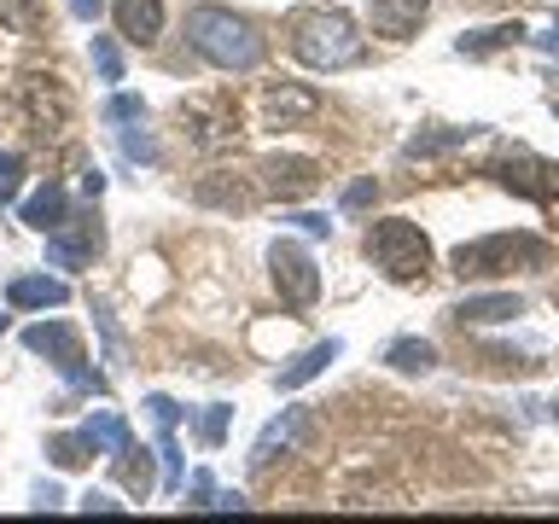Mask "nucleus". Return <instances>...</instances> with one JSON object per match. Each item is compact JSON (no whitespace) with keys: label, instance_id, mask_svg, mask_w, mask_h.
<instances>
[{"label":"nucleus","instance_id":"f3484780","mask_svg":"<svg viewBox=\"0 0 559 524\" xmlns=\"http://www.w3.org/2000/svg\"><path fill=\"white\" fill-rule=\"evenodd\" d=\"M17 216H24L29 227H35V234H52V227H64L70 222V199H64V187H41V192H35V199H24V204H17Z\"/></svg>","mask_w":559,"mask_h":524},{"label":"nucleus","instance_id":"f03ea898","mask_svg":"<svg viewBox=\"0 0 559 524\" xmlns=\"http://www.w3.org/2000/svg\"><path fill=\"white\" fill-rule=\"evenodd\" d=\"M292 52L309 70H349V64L367 59V41H361L356 17L326 7V12H297L292 17Z\"/></svg>","mask_w":559,"mask_h":524},{"label":"nucleus","instance_id":"412c9836","mask_svg":"<svg viewBox=\"0 0 559 524\" xmlns=\"http://www.w3.org/2000/svg\"><path fill=\"white\" fill-rule=\"evenodd\" d=\"M87 437H94V443L111 454V461H117L122 449H134V437H129V426H122V414H105V408L87 419Z\"/></svg>","mask_w":559,"mask_h":524},{"label":"nucleus","instance_id":"9d476101","mask_svg":"<svg viewBox=\"0 0 559 524\" xmlns=\"http://www.w3.org/2000/svg\"><path fill=\"white\" fill-rule=\"evenodd\" d=\"M257 175H262V192L280 204H297L321 187V164H309V157H262Z\"/></svg>","mask_w":559,"mask_h":524},{"label":"nucleus","instance_id":"f257e3e1","mask_svg":"<svg viewBox=\"0 0 559 524\" xmlns=\"http://www.w3.org/2000/svg\"><path fill=\"white\" fill-rule=\"evenodd\" d=\"M187 41L216 70H257L262 64V35L227 7H192L187 12Z\"/></svg>","mask_w":559,"mask_h":524},{"label":"nucleus","instance_id":"72a5a7b5","mask_svg":"<svg viewBox=\"0 0 559 524\" xmlns=\"http://www.w3.org/2000/svg\"><path fill=\"white\" fill-rule=\"evenodd\" d=\"M64 496H59V484H35V507H41V513H47V507H59Z\"/></svg>","mask_w":559,"mask_h":524},{"label":"nucleus","instance_id":"39448f33","mask_svg":"<svg viewBox=\"0 0 559 524\" xmlns=\"http://www.w3.org/2000/svg\"><path fill=\"white\" fill-rule=\"evenodd\" d=\"M24 349H29V356H47L70 384H82V391H105V379L87 373V356H82L76 326H64V321H35V326H24Z\"/></svg>","mask_w":559,"mask_h":524},{"label":"nucleus","instance_id":"393cba45","mask_svg":"<svg viewBox=\"0 0 559 524\" xmlns=\"http://www.w3.org/2000/svg\"><path fill=\"white\" fill-rule=\"evenodd\" d=\"M94 64H99V76H105V82H122V52L105 41V35H94Z\"/></svg>","mask_w":559,"mask_h":524},{"label":"nucleus","instance_id":"0eeeda50","mask_svg":"<svg viewBox=\"0 0 559 524\" xmlns=\"http://www.w3.org/2000/svg\"><path fill=\"white\" fill-rule=\"evenodd\" d=\"M496 181L524 192V199H536L548 216H559V164H548V157H531V152L507 157V164L496 169Z\"/></svg>","mask_w":559,"mask_h":524},{"label":"nucleus","instance_id":"cd10ccee","mask_svg":"<svg viewBox=\"0 0 559 524\" xmlns=\"http://www.w3.org/2000/svg\"><path fill=\"white\" fill-rule=\"evenodd\" d=\"M122 152H129V157H140V164H157V146H152V134L146 129H122Z\"/></svg>","mask_w":559,"mask_h":524},{"label":"nucleus","instance_id":"9b49d317","mask_svg":"<svg viewBox=\"0 0 559 524\" xmlns=\"http://www.w3.org/2000/svg\"><path fill=\"white\" fill-rule=\"evenodd\" d=\"M314 117H321V94L304 82H274L262 94V122L269 129H297V122H314Z\"/></svg>","mask_w":559,"mask_h":524},{"label":"nucleus","instance_id":"ddd939ff","mask_svg":"<svg viewBox=\"0 0 559 524\" xmlns=\"http://www.w3.org/2000/svg\"><path fill=\"white\" fill-rule=\"evenodd\" d=\"M111 17H117V35L134 47H152L164 35V0H111Z\"/></svg>","mask_w":559,"mask_h":524},{"label":"nucleus","instance_id":"c9c22d12","mask_svg":"<svg viewBox=\"0 0 559 524\" xmlns=\"http://www.w3.org/2000/svg\"><path fill=\"white\" fill-rule=\"evenodd\" d=\"M554 303H559V291H554Z\"/></svg>","mask_w":559,"mask_h":524},{"label":"nucleus","instance_id":"4be33fe9","mask_svg":"<svg viewBox=\"0 0 559 524\" xmlns=\"http://www.w3.org/2000/svg\"><path fill=\"white\" fill-rule=\"evenodd\" d=\"M519 24H501V29H484V35H472V41H461V52H472V59H478V52H496V47H507V41H519Z\"/></svg>","mask_w":559,"mask_h":524},{"label":"nucleus","instance_id":"f8f14e48","mask_svg":"<svg viewBox=\"0 0 559 524\" xmlns=\"http://www.w3.org/2000/svg\"><path fill=\"white\" fill-rule=\"evenodd\" d=\"M304 437H309V408H286L274 419L269 431L257 437V449H251V466L257 472H269L280 454H292V449H304Z\"/></svg>","mask_w":559,"mask_h":524},{"label":"nucleus","instance_id":"aec40b11","mask_svg":"<svg viewBox=\"0 0 559 524\" xmlns=\"http://www.w3.org/2000/svg\"><path fill=\"white\" fill-rule=\"evenodd\" d=\"M384 361L396 367V373H431L437 367V349L426 338H396L391 349H384Z\"/></svg>","mask_w":559,"mask_h":524},{"label":"nucleus","instance_id":"5701e85b","mask_svg":"<svg viewBox=\"0 0 559 524\" xmlns=\"http://www.w3.org/2000/svg\"><path fill=\"white\" fill-rule=\"evenodd\" d=\"M17 181H24V157H17V152H0V204L17 199Z\"/></svg>","mask_w":559,"mask_h":524},{"label":"nucleus","instance_id":"6e6552de","mask_svg":"<svg viewBox=\"0 0 559 524\" xmlns=\"http://www.w3.org/2000/svg\"><path fill=\"white\" fill-rule=\"evenodd\" d=\"M105 251V227L99 216H82V222H64V227H52L47 234V262L52 269H87Z\"/></svg>","mask_w":559,"mask_h":524},{"label":"nucleus","instance_id":"1a4fd4ad","mask_svg":"<svg viewBox=\"0 0 559 524\" xmlns=\"http://www.w3.org/2000/svg\"><path fill=\"white\" fill-rule=\"evenodd\" d=\"M181 117H187L192 146L199 152H222V146L239 140V111L227 99H192V105H181Z\"/></svg>","mask_w":559,"mask_h":524},{"label":"nucleus","instance_id":"b1692460","mask_svg":"<svg viewBox=\"0 0 559 524\" xmlns=\"http://www.w3.org/2000/svg\"><path fill=\"white\" fill-rule=\"evenodd\" d=\"M146 117V105H140L134 94H111L105 99V122H140Z\"/></svg>","mask_w":559,"mask_h":524},{"label":"nucleus","instance_id":"2f4dec72","mask_svg":"<svg viewBox=\"0 0 559 524\" xmlns=\"http://www.w3.org/2000/svg\"><path fill=\"white\" fill-rule=\"evenodd\" d=\"M99 12H105V0H70V17H82V24H94Z\"/></svg>","mask_w":559,"mask_h":524},{"label":"nucleus","instance_id":"7ed1b4c3","mask_svg":"<svg viewBox=\"0 0 559 524\" xmlns=\"http://www.w3.org/2000/svg\"><path fill=\"white\" fill-rule=\"evenodd\" d=\"M454 274L461 279H501L513 269H542L548 262V245L536 234H489V239H472V245H454Z\"/></svg>","mask_w":559,"mask_h":524},{"label":"nucleus","instance_id":"c85d7f7f","mask_svg":"<svg viewBox=\"0 0 559 524\" xmlns=\"http://www.w3.org/2000/svg\"><path fill=\"white\" fill-rule=\"evenodd\" d=\"M76 507H82V513H122V501H117V496H105V489H87Z\"/></svg>","mask_w":559,"mask_h":524},{"label":"nucleus","instance_id":"7c9ffc66","mask_svg":"<svg viewBox=\"0 0 559 524\" xmlns=\"http://www.w3.org/2000/svg\"><path fill=\"white\" fill-rule=\"evenodd\" d=\"M199 199H210V204H234V210H239V204H245V192H239V187H216V181H210V187H199Z\"/></svg>","mask_w":559,"mask_h":524},{"label":"nucleus","instance_id":"473e14b6","mask_svg":"<svg viewBox=\"0 0 559 524\" xmlns=\"http://www.w3.org/2000/svg\"><path fill=\"white\" fill-rule=\"evenodd\" d=\"M297 227H304L309 239H326V234H332V222H326V216H297Z\"/></svg>","mask_w":559,"mask_h":524},{"label":"nucleus","instance_id":"2eb2a0df","mask_svg":"<svg viewBox=\"0 0 559 524\" xmlns=\"http://www.w3.org/2000/svg\"><path fill=\"white\" fill-rule=\"evenodd\" d=\"M367 12H373V29L391 35V41H408V35L426 24L431 0H367Z\"/></svg>","mask_w":559,"mask_h":524},{"label":"nucleus","instance_id":"bb28decb","mask_svg":"<svg viewBox=\"0 0 559 524\" xmlns=\"http://www.w3.org/2000/svg\"><path fill=\"white\" fill-rule=\"evenodd\" d=\"M227 414H234V408H204V419H199V437H204L210 449H216L222 437H227Z\"/></svg>","mask_w":559,"mask_h":524},{"label":"nucleus","instance_id":"20e7f679","mask_svg":"<svg viewBox=\"0 0 559 524\" xmlns=\"http://www.w3.org/2000/svg\"><path fill=\"white\" fill-rule=\"evenodd\" d=\"M367 257H373L384 269V279H396V286H414V279H426V269H431V245L408 216H384V222L367 227Z\"/></svg>","mask_w":559,"mask_h":524},{"label":"nucleus","instance_id":"dca6fc26","mask_svg":"<svg viewBox=\"0 0 559 524\" xmlns=\"http://www.w3.org/2000/svg\"><path fill=\"white\" fill-rule=\"evenodd\" d=\"M7 303L12 309H59V303H70V286L52 274H17L7 286Z\"/></svg>","mask_w":559,"mask_h":524},{"label":"nucleus","instance_id":"423d86ee","mask_svg":"<svg viewBox=\"0 0 559 524\" xmlns=\"http://www.w3.org/2000/svg\"><path fill=\"white\" fill-rule=\"evenodd\" d=\"M269 274H274V291L286 297L292 309H309L314 297H321V274H314L309 251H297L292 239H280L274 251H269Z\"/></svg>","mask_w":559,"mask_h":524},{"label":"nucleus","instance_id":"f704fd0d","mask_svg":"<svg viewBox=\"0 0 559 524\" xmlns=\"http://www.w3.org/2000/svg\"><path fill=\"white\" fill-rule=\"evenodd\" d=\"M82 192H87V199H99V192H105V175L87 169V175H82Z\"/></svg>","mask_w":559,"mask_h":524},{"label":"nucleus","instance_id":"a878e982","mask_svg":"<svg viewBox=\"0 0 559 524\" xmlns=\"http://www.w3.org/2000/svg\"><path fill=\"white\" fill-rule=\"evenodd\" d=\"M245 507L251 501H245L239 489H210V496L199 501V513H245Z\"/></svg>","mask_w":559,"mask_h":524},{"label":"nucleus","instance_id":"4468645a","mask_svg":"<svg viewBox=\"0 0 559 524\" xmlns=\"http://www.w3.org/2000/svg\"><path fill=\"white\" fill-rule=\"evenodd\" d=\"M461 326H501V321H519L524 314V297L519 291H489V297H466V303L449 309Z\"/></svg>","mask_w":559,"mask_h":524},{"label":"nucleus","instance_id":"6ab92c4d","mask_svg":"<svg viewBox=\"0 0 559 524\" xmlns=\"http://www.w3.org/2000/svg\"><path fill=\"white\" fill-rule=\"evenodd\" d=\"M94 437H87V431H64V437H52V443H47V461L52 466H59V472H76V466H87V461H94Z\"/></svg>","mask_w":559,"mask_h":524},{"label":"nucleus","instance_id":"a211bd4d","mask_svg":"<svg viewBox=\"0 0 559 524\" xmlns=\"http://www.w3.org/2000/svg\"><path fill=\"white\" fill-rule=\"evenodd\" d=\"M338 349H344L338 338H326V344H314V349H304V356H297L292 367H280V379H274V384H280V391H297V384H309L314 373H326V367L338 361Z\"/></svg>","mask_w":559,"mask_h":524},{"label":"nucleus","instance_id":"e433bc0d","mask_svg":"<svg viewBox=\"0 0 559 524\" xmlns=\"http://www.w3.org/2000/svg\"><path fill=\"white\" fill-rule=\"evenodd\" d=\"M554 507H559V501H554Z\"/></svg>","mask_w":559,"mask_h":524},{"label":"nucleus","instance_id":"c756f323","mask_svg":"<svg viewBox=\"0 0 559 524\" xmlns=\"http://www.w3.org/2000/svg\"><path fill=\"white\" fill-rule=\"evenodd\" d=\"M379 199V187L373 181H356V187H344V210H367Z\"/></svg>","mask_w":559,"mask_h":524}]
</instances>
